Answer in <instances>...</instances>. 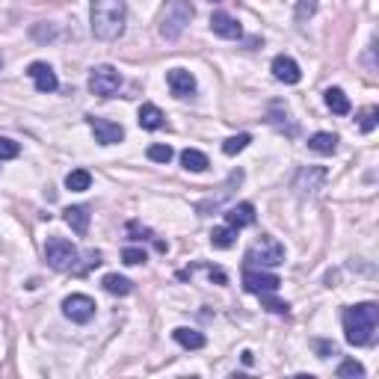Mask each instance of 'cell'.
Wrapping results in <instances>:
<instances>
[{"mask_svg": "<svg viewBox=\"0 0 379 379\" xmlns=\"http://www.w3.org/2000/svg\"><path fill=\"white\" fill-rule=\"evenodd\" d=\"M128 21V3L124 0H92L90 3V27L101 42H116L124 33Z\"/></svg>", "mask_w": 379, "mask_h": 379, "instance_id": "obj_1", "label": "cell"}, {"mask_svg": "<svg viewBox=\"0 0 379 379\" xmlns=\"http://www.w3.org/2000/svg\"><path fill=\"white\" fill-rule=\"evenodd\" d=\"M379 329V306L376 302H359L344 311V338L350 347H371Z\"/></svg>", "mask_w": 379, "mask_h": 379, "instance_id": "obj_2", "label": "cell"}, {"mask_svg": "<svg viewBox=\"0 0 379 379\" xmlns=\"http://www.w3.org/2000/svg\"><path fill=\"white\" fill-rule=\"evenodd\" d=\"M193 6H190V0H166L160 9V18H157V30L166 42H175L181 39V33L187 30V24L193 21Z\"/></svg>", "mask_w": 379, "mask_h": 379, "instance_id": "obj_3", "label": "cell"}, {"mask_svg": "<svg viewBox=\"0 0 379 379\" xmlns=\"http://www.w3.org/2000/svg\"><path fill=\"white\" fill-rule=\"evenodd\" d=\"M45 258L54 270L59 273H69V270H78V261H80V252L78 246L66 237H50L45 243Z\"/></svg>", "mask_w": 379, "mask_h": 379, "instance_id": "obj_4", "label": "cell"}, {"mask_svg": "<svg viewBox=\"0 0 379 379\" xmlns=\"http://www.w3.org/2000/svg\"><path fill=\"white\" fill-rule=\"evenodd\" d=\"M246 264H258V267H279L285 264V246L273 234H261L246 252Z\"/></svg>", "mask_w": 379, "mask_h": 379, "instance_id": "obj_5", "label": "cell"}, {"mask_svg": "<svg viewBox=\"0 0 379 379\" xmlns=\"http://www.w3.org/2000/svg\"><path fill=\"white\" fill-rule=\"evenodd\" d=\"M122 86V74L113 66H95L90 71V92L98 98H113Z\"/></svg>", "mask_w": 379, "mask_h": 379, "instance_id": "obj_6", "label": "cell"}, {"mask_svg": "<svg viewBox=\"0 0 379 379\" xmlns=\"http://www.w3.org/2000/svg\"><path fill=\"white\" fill-rule=\"evenodd\" d=\"M323 184H326V169L323 166H302L294 175V190H296V196H302V199L317 196L323 190Z\"/></svg>", "mask_w": 379, "mask_h": 379, "instance_id": "obj_7", "label": "cell"}, {"mask_svg": "<svg viewBox=\"0 0 379 379\" xmlns=\"http://www.w3.org/2000/svg\"><path fill=\"white\" fill-rule=\"evenodd\" d=\"M282 285V279L276 273H267V270H255L252 264H246L243 270V287L249 290V294H276Z\"/></svg>", "mask_w": 379, "mask_h": 379, "instance_id": "obj_8", "label": "cell"}, {"mask_svg": "<svg viewBox=\"0 0 379 379\" xmlns=\"http://www.w3.org/2000/svg\"><path fill=\"white\" fill-rule=\"evenodd\" d=\"M62 314H66L71 323H90L95 317V299L86 294H71L62 299Z\"/></svg>", "mask_w": 379, "mask_h": 379, "instance_id": "obj_9", "label": "cell"}, {"mask_svg": "<svg viewBox=\"0 0 379 379\" xmlns=\"http://www.w3.org/2000/svg\"><path fill=\"white\" fill-rule=\"evenodd\" d=\"M27 78L33 80L36 86V92H57L59 90V78H57V71L48 66V62H30V69H27Z\"/></svg>", "mask_w": 379, "mask_h": 379, "instance_id": "obj_10", "label": "cell"}, {"mask_svg": "<svg viewBox=\"0 0 379 379\" xmlns=\"http://www.w3.org/2000/svg\"><path fill=\"white\" fill-rule=\"evenodd\" d=\"M90 128H92V134H95V143H101V145H116V143L124 140V128H122L119 122L90 116Z\"/></svg>", "mask_w": 379, "mask_h": 379, "instance_id": "obj_11", "label": "cell"}, {"mask_svg": "<svg viewBox=\"0 0 379 379\" xmlns=\"http://www.w3.org/2000/svg\"><path fill=\"white\" fill-rule=\"evenodd\" d=\"M166 86H169V92L175 98H193L196 90H199V83L196 78L190 74L187 69H169L166 71Z\"/></svg>", "mask_w": 379, "mask_h": 379, "instance_id": "obj_12", "label": "cell"}, {"mask_svg": "<svg viewBox=\"0 0 379 379\" xmlns=\"http://www.w3.org/2000/svg\"><path fill=\"white\" fill-rule=\"evenodd\" d=\"M273 78L285 83V86H296L302 80V71H299V62L287 54H279L273 59Z\"/></svg>", "mask_w": 379, "mask_h": 379, "instance_id": "obj_13", "label": "cell"}, {"mask_svg": "<svg viewBox=\"0 0 379 379\" xmlns=\"http://www.w3.org/2000/svg\"><path fill=\"white\" fill-rule=\"evenodd\" d=\"M210 30L220 36V39H240L243 36V27H240V21L229 12H213L210 15Z\"/></svg>", "mask_w": 379, "mask_h": 379, "instance_id": "obj_14", "label": "cell"}, {"mask_svg": "<svg viewBox=\"0 0 379 379\" xmlns=\"http://www.w3.org/2000/svg\"><path fill=\"white\" fill-rule=\"evenodd\" d=\"M252 222H255V205H252V201H240V205H231L225 210V225H231L234 231L246 229Z\"/></svg>", "mask_w": 379, "mask_h": 379, "instance_id": "obj_15", "label": "cell"}, {"mask_svg": "<svg viewBox=\"0 0 379 379\" xmlns=\"http://www.w3.org/2000/svg\"><path fill=\"white\" fill-rule=\"evenodd\" d=\"M136 122H140L143 131H160L166 124V116H163V110L157 104H143L140 113H136Z\"/></svg>", "mask_w": 379, "mask_h": 379, "instance_id": "obj_16", "label": "cell"}, {"mask_svg": "<svg viewBox=\"0 0 379 379\" xmlns=\"http://www.w3.org/2000/svg\"><path fill=\"white\" fill-rule=\"evenodd\" d=\"M62 220H66V225L74 231V234H86L90 231V210L80 208V205H71L62 210Z\"/></svg>", "mask_w": 379, "mask_h": 379, "instance_id": "obj_17", "label": "cell"}, {"mask_svg": "<svg viewBox=\"0 0 379 379\" xmlns=\"http://www.w3.org/2000/svg\"><path fill=\"white\" fill-rule=\"evenodd\" d=\"M323 101H326V107H329L335 116H347V113L352 110L347 92H344V90H338V86H329V90L323 92Z\"/></svg>", "mask_w": 379, "mask_h": 379, "instance_id": "obj_18", "label": "cell"}, {"mask_svg": "<svg viewBox=\"0 0 379 379\" xmlns=\"http://www.w3.org/2000/svg\"><path fill=\"white\" fill-rule=\"evenodd\" d=\"M308 148L314 151V155H323V157H329V155H335V148H338V136L335 134H329V131H317L308 140Z\"/></svg>", "mask_w": 379, "mask_h": 379, "instance_id": "obj_19", "label": "cell"}, {"mask_svg": "<svg viewBox=\"0 0 379 379\" xmlns=\"http://www.w3.org/2000/svg\"><path fill=\"white\" fill-rule=\"evenodd\" d=\"M267 122L273 124L276 131H285L287 136H296V124L290 122V113H287L285 107H279V104L270 107V113H267Z\"/></svg>", "mask_w": 379, "mask_h": 379, "instance_id": "obj_20", "label": "cell"}, {"mask_svg": "<svg viewBox=\"0 0 379 379\" xmlns=\"http://www.w3.org/2000/svg\"><path fill=\"white\" fill-rule=\"evenodd\" d=\"M181 166H184L187 172H205V169L210 166V160H208L205 151H199V148H184V151H181Z\"/></svg>", "mask_w": 379, "mask_h": 379, "instance_id": "obj_21", "label": "cell"}, {"mask_svg": "<svg viewBox=\"0 0 379 379\" xmlns=\"http://www.w3.org/2000/svg\"><path fill=\"white\" fill-rule=\"evenodd\" d=\"M172 338L178 341L184 350H201V347L208 344V338H205V335L196 332V329H187V326H178V329L172 332Z\"/></svg>", "mask_w": 379, "mask_h": 379, "instance_id": "obj_22", "label": "cell"}, {"mask_svg": "<svg viewBox=\"0 0 379 379\" xmlns=\"http://www.w3.org/2000/svg\"><path fill=\"white\" fill-rule=\"evenodd\" d=\"M101 285H104V290L113 294V296H128L134 290L131 279H124V276H119V273H107L104 279H101Z\"/></svg>", "mask_w": 379, "mask_h": 379, "instance_id": "obj_23", "label": "cell"}, {"mask_svg": "<svg viewBox=\"0 0 379 379\" xmlns=\"http://www.w3.org/2000/svg\"><path fill=\"white\" fill-rule=\"evenodd\" d=\"M66 187L71 190V193H83V190L92 187V175L86 172V169H71L66 175Z\"/></svg>", "mask_w": 379, "mask_h": 379, "instance_id": "obj_24", "label": "cell"}, {"mask_svg": "<svg viewBox=\"0 0 379 379\" xmlns=\"http://www.w3.org/2000/svg\"><path fill=\"white\" fill-rule=\"evenodd\" d=\"M234 237H237V231L231 229V225H217V229L210 231V243L217 246V249H231L234 246Z\"/></svg>", "mask_w": 379, "mask_h": 379, "instance_id": "obj_25", "label": "cell"}, {"mask_svg": "<svg viewBox=\"0 0 379 379\" xmlns=\"http://www.w3.org/2000/svg\"><path fill=\"white\" fill-rule=\"evenodd\" d=\"M249 143H252L249 134H237V136H229V140L222 143V151H225L229 157H234V155H240V151H243Z\"/></svg>", "mask_w": 379, "mask_h": 379, "instance_id": "obj_26", "label": "cell"}, {"mask_svg": "<svg viewBox=\"0 0 379 379\" xmlns=\"http://www.w3.org/2000/svg\"><path fill=\"white\" fill-rule=\"evenodd\" d=\"M338 376L341 379H359V376H364V368L356 362V359H344L338 364Z\"/></svg>", "mask_w": 379, "mask_h": 379, "instance_id": "obj_27", "label": "cell"}, {"mask_svg": "<svg viewBox=\"0 0 379 379\" xmlns=\"http://www.w3.org/2000/svg\"><path fill=\"white\" fill-rule=\"evenodd\" d=\"M172 157H175L172 145H163V143H157V145H148V160H155V163H169Z\"/></svg>", "mask_w": 379, "mask_h": 379, "instance_id": "obj_28", "label": "cell"}, {"mask_svg": "<svg viewBox=\"0 0 379 379\" xmlns=\"http://www.w3.org/2000/svg\"><path fill=\"white\" fill-rule=\"evenodd\" d=\"M376 119H379V110H376V107L362 110V116H359V131H362V134H371V131L376 128Z\"/></svg>", "mask_w": 379, "mask_h": 379, "instance_id": "obj_29", "label": "cell"}, {"mask_svg": "<svg viewBox=\"0 0 379 379\" xmlns=\"http://www.w3.org/2000/svg\"><path fill=\"white\" fill-rule=\"evenodd\" d=\"M258 296H261V306L267 308V311H273V314H287V311H290V306H287V302L276 299L273 294H258Z\"/></svg>", "mask_w": 379, "mask_h": 379, "instance_id": "obj_30", "label": "cell"}, {"mask_svg": "<svg viewBox=\"0 0 379 379\" xmlns=\"http://www.w3.org/2000/svg\"><path fill=\"white\" fill-rule=\"evenodd\" d=\"M21 155V145L9 136H0V160H15Z\"/></svg>", "mask_w": 379, "mask_h": 379, "instance_id": "obj_31", "label": "cell"}, {"mask_svg": "<svg viewBox=\"0 0 379 379\" xmlns=\"http://www.w3.org/2000/svg\"><path fill=\"white\" fill-rule=\"evenodd\" d=\"M317 12V0H296V21L306 24Z\"/></svg>", "mask_w": 379, "mask_h": 379, "instance_id": "obj_32", "label": "cell"}, {"mask_svg": "<svg viewBox=\"0 0 379 379\" xmlns=\"http://www.w3.org/2000/svg\"><path fill=\"white\" fill-rule=\"evenodd\" d=\"M122 261L128 264V267H136V264H145V249L140 246H128L122 252Z\"/></svg>", "mask_w": 379, "mask_h": 379, "instance_id": "obj_33", "label": "cell"}, {"mask_svg": "<svg viewBox=\"0 0 379 379\" xmlns=\"http://www.w3.org/2000/svg\"><path fill=\"white\" fill-rule=\"evenodd\" d=\"M314 347H317L320 359H329V356H335V344H326V341H314Z\"/></svg>", "mask_w": 379, "mask_h": 379, "instance_id": "obj_34", "label": "cell"}, {"mask_svg": "<svg viewBox=\"0 0 379 379\" xmlns=\"http://www.w3.org/2000/svg\"><path fill=\"white\" fill-rule=\"evenodd\" d=\"M208 276H210V282H217V285H225V282H229V276H225L220 267H208Z\"/></svg>", "mask_w": 379, "mask_h": 379, "instance_id": "obj_35", "label": "cell"}, {"mask_svg": "<svg viewBox=\"0 0 379 379\" xmlns=\"http://www.w3.org/2000/svg\"><path fill=\"white\" fill-rule=\"evenodd\" d=\"M252 362H255V359H252V352H249V350H243V364H252Z\"/></svg>", "mask_w": 379, "mask_h": 379, "instance_id": "obj_36", "label": "cell"}, {"mask_svg": "<svg viewBox=\"0 0 379 379\" xmlns=\"http://www.w3.org/2000/svg\"><path fill=\"white\" fill-rule=\"evenodd\" d=\"M0 69H3V57H0Z\"/></svg>", "mask_w": 379, "mask_h": 379, "instance_id": "obj_37", "label": "cell"}, {"mask_svg": "<svg viewBox=\"0 0 379 379\" xmlns=\"http://www.w3.org/2000/svg\"><path fill=\"white\" fill-rule=\"evenodd\" d=\"M210 3H220V0H210Z\"/></svg>", "mask_w": 379, "mask_h": 379, "instance_id": "obj_38", "label": "cell"}]
</instances>
